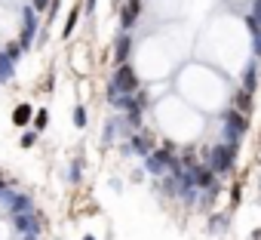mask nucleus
<instances>
[{
  "mask_svg": "<svg viewBox=\"0 0 261 240\" xmlns=\"http://www.w3.org/2000/svg\"><path fill=\"white\" fill-rule=\"evenodd\" d=\"M111 92H123V95H133L139 92V77L133 71V65H117V74H114V83H111Z\"/></svg>",
  "mask_w": 261,
  "mask_h": 240,
  "instance_id": "nucleus-1",
  "label": "nucleus"
},
{
  "mask_svg": "<svg viewBox=\"0 0 261 240\" xmlns=\"http://www.w3.org/2000/svg\"><path fill=\"white\" fill-rule=\"evenodd\" d=\"M233 151H237V145H218L215 151H212V157H209V166H212V173H230V166H233Z\"/></svg>",
  "mask_w": 261,
  "mask_h": 240,
  "instance_id": "nucleus-2",
  "label": "nucleus"
},
{
  "mask_svg": "<svg viewBox=\"0 0 261 240\" xmlns=\"http://www.w3.org/2000/svg\"><path fill=\"white\" fill-rule=\"evenodd\" d=\"M166 166H172V170L178 173V163L169 157V148H166V151H151V157H148V170H151V173H163Z\"/></svg>",
  "mask_w": 261,
  "mask_h": 240,
  "instance_id": "nucleus-3",
  "label": "nucleus"
},
{
  "mask_svg": "<svg viewBox=\"0 0 261 240\" xmlns=\"http://www.w3.org/2000/svg\"><path fill=\"white\" fill-rule=\"evenodd\" d=\"M224 120H227V127H230V136H233V142H237V136H240V133H246V130H249V120H246L240 111H230V114H224Z\"/></svg>",
  "mask_w": 261,
  "mask_h": 240,
  "instance_id": "nucleus-4",
  "label": "nucleus"
},
{
  "mask_svg": "<svg viewBox=\"0 0 261 240\" xmlns=\"http://www.w3.org/2000/svg\"><path fill=\"white\" fill-rule=\"evenodd\" d=\"M139 13H142V4H139V0H129V4L123 7V16H120L123 28H133V25H136V19H139Z\"/></svg>",
  "mask_w": 261,
  "mask_h": 240,
  "instance_id": "nucleus-5",
  "label": "nucleus"
},
{
  "mask_svg": "<svg viewBox=\"0 0 261 240\" xmlns=\"http://www.w3.org/2000/svg\"><path fill=\"white\" fill-rule=\"evenodd\" d=\"M129 50H133V40H129L126 34L117 40V50H114V59H117V65H123L126 62V56H129Z\"/></svg>",
  "mask_w": 261,
  "mask_h": 240,
  "instance_id": "nucleus-6",
  "label": "nucleus"
},
{
  "mask_svg": "<svg viewBox=\"0 0 261 240\" xmlns=\"http://www.w3.org/2000/svg\"><path fill=\"white\" fill-rule=\"evenodd\" d=\"M28 120H31V105H19V108L13 111V124H16V127H25Z\"/></svg>",
  "mask_w": 261,
  "mask_h": 240,
  "instance_id": "nucleus-7",
  "label": "nucleus"
},
{
  "mask_svg": "<svg viewBox=\"0 0 261 240\" xmlns=\"http://www.w3.org/2000/svg\"><path fill=\"white\" fill-rule=\"evenodd\" d=\"M133 148L142 151V154H151V151H154V142H151L148 136H133Z\"/></svg>",
  "mask_w": 261,
  "mask_h": 240,
  "instance_id": "nucleus-8",
  "label": "nucleus"
},
{
  "mask_svg": "<svg viewBox=\"0 0 261 240\" xmlns=\"http://www.w3.org/2000/svg\"><path fill=\"white\" fill-rule=\"evenodd\" d=\"M255 80H258V77H255V65H249V68H246V74H243V86H246V92H252V89H255Z\"/></svg>",
  "mask_w": 261,
  "mask_h": 240,
  "instance_id": "nucleus-9",
  "label": "nucleus"
},
{
  "mask_svg": "<svg viewBox=\"0 0 261 240\" xmlns=\"http://www.w3.org/2000/svg\"><path fill=\"white\" fill-rule=\"evenodd\" d=\"M74 127H80V130L86 127V108H83V105L74 108Z\"/></svg>",
  "mask_w": 261,
  "mask_h": 240,
  "instance_id": "nucleus-10",
  "label": "nucleus"
},
{
  "mask_svg": "<svg viewBox=\"0 0 261 240\" xmlns=\"http://www.w3.org/2000/svg\"><path fill=\"white\" fill-rule=\"evenodd\" d=\"M46 124H49L46 111H37V117H34V127H37V130H46Z\"/></svg>",
  "mask_w": 261,
  "mask_h": 240,
  "instance_id": "nucleus-11",
  "label": "nucleus"
},
{
  "mask_svg": "<svg viewBox=\"0 0 261 240\" xmlns=\"http://www.w3.org/2000/svg\"><path fill=\"white\" fill-rule=\"evenodd\" d=\"M77 16H80V13H77V10H74V13H71V16H68V25H65V37H68V34H71V31H74V25H77Z\"/></svg>",
  "mask_w": 261,
  "mask_h": 240,
  "instance_id": "nucleus-12",
  "label": "nucleus"
},
{
  "mask_svg": "<svg viewBox=\"0 0 261 240\" xmlns=\"http://www.w3.org/2000/svg\"><path fill=\"white\" fill-rule=\"evenodd\" d=\"M249 95H252V92H240V95H237V105H240V108H246V111H249V105H252V99H249Z\"/></svg>",
  "mask_w": 261,
  "mask_h": 240,
  "instance_id": "nucleus-13",
  "label": "nucleus"
},
{
  "mask_svg": "<svg viewBox=\"0 0 261 240\" xmlns=\"http://www.w3.org/2000/svg\"><path fill=\"white\" fill-rule=\"evenodd\" d=\"M34 142H37V133H25L22 136V148H34Z\"/></svg>",
  "mask_w": 261,
  "mask_h": 240,
  "instance_id": "nucleus-14",
  "label": "nucleus"
},
{
  "mask_svg": "<svg viewBox=\"0 0 261 240\" xmlns=\"http://www.w3.org/2000/svg\"><path fill=\"white\" fill-rule=\"evenodd\" d=\"M53 4V0H31V10H37V13H43L46 7Z\"/></svg>",
  "mask_w": 261,
  "mask_h": 240,
  "instance_id": "nucleus-15",
  "label": "nucleus"
},
{
  "mask_svg": "<svg viewBox=\"0 0 261 240\" xmlns=\"http://www.w3.org/2000/svg\"><path fill=\"white\" fill-rule=\"evenodd\" d=\"M7 56L16 59V56H19V43H10V46H7Z\"/></svg>",
  "mask_w": 261,
  "mask_h": 240,
  "instance_id": "nucleus-16",
  "label": "nucleus"
},
{
  "mask_svg": "<svg viewBox=\"0 0 261 240\" xmlns=\"http://www.w3.org/2000/svg\"><path fill=\"white\" fill-rule=\"evenodd\" d=\"M255 19L261 22V0H255Z\"/></svg>",
  "mask_w": 261,
  "mask_h": 240,
  "instance_id": "nucleus-17",
  "label": "nucleus"
},
{
  "mask_svg": "<svg viewBox=\"0 0 261 240\" xmlns=\"http://www.w3.org/2000/svg\"><path fill=\"white\" fill-rule=\"evenodd\" d=\"M86 240H92V237H86Z\"/></svg>",
  "mask_w": 261,
  "mask_h": 240,
  "instance_id": "nucleus-18",
  "label": "nucleus"
}]
</instances>
